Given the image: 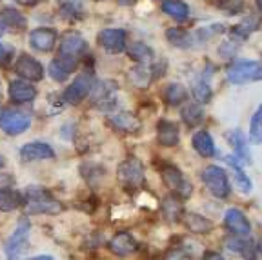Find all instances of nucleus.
<instances>
[{
  "label": "nucleus",
  "instance_id": "nucleus-1",
  "mask_svg": "<svg viewBox=\"0 0 262 260\" xmlns=\"http://www.w3.org/2000/svg\"><path fill=\"white\" fill-rule=\"evenodd\" d=\"M26 216L31 215H58L62 211V204L55 199L44 187L31 186L24 193V204H22Z\"/></svg>",
  "mask_w": 262,
  "mask_h": 260
},
{
  "label": "nucleus",
  "instance_id": "nucleus-2",
  "mask_svg": "<svg viewBox=\"0 0 262 260\" xmlns=\"http://www.w3.org/2000/svg\"><path fill=\"white\" fill-rule=\"evenodd\" d=\"M88 44L86 40L78 35V33H68L64 35L58 44V60L64 62L66 66H70L71 69L77 68L78 60L82 58V55L86 53Z\"/></svg>",
  "mask_w": 262,
  "mask_h": 260
},
{
  "label": "nucleus",
  "instance_id": "nucleus-3",
  "mask_svg": "<svg viewBox=\"0 0 262 260\" xmlns=\"http://www.w3.org/2000/svg\"><path fill=\"white\" fill-rule=\"evenodd\" d=\"M29 231H31V224L28 219H20L16 224L15 231L11 233L4 244L6 260H18L26 253L29 244Z\"/></svg>",
  "mask_w": 262,
  "mask_h": 260
},
{
  "label": "nucleus",
  "instance_id": "nucleus-4",
  "mask_svg": "<svg viewBox=\"0 0 262 260\" xmlns=\"http://www.w3.org/2000/svg\"><path fill=\"white\" fill-rule=\"evenodd\" d=\"M202 182L208 187V191L217 199H228L231 195V184L228 173L219 166H206L202 169Z\"/></svg>",
  "mask_w": 262,
  "mask_h": 260
},
{
  "label": "nucleus",
  "instance_id": "nucleus-5",
  "mask_svg": "<svg viewBox=\"0 0 262 260\" xmlns=\"http://www.w3.org/2000/svg\"><path fill=\"white\" fill-rule=\"evenodd\" d=\"M160 173H162V182L171 189L173 195H177L180 200H186L191 197L193 191L191 182L182 175V171L179 167L173 166V164H166V166H162Z\"/></svg>",
  "mask_w": 262,
  "mask_h": 260
},
{
  "label": "nucleus",
  "instance_id": "nucleus-6",
  "mask_svg": "<svg viewBox=\"0 0 262 260\" xmlns=\"http://www.w3.org/2000/svg\"><path fill=\"white\" fill-rule=\"evenodd\" d=\"M226 78L231 84H246V82L262 80V64L260 62L242 60L235 62L231 68L226 71Z\"/></svg>",
  "mask_w": 262,
  "mask_h": 260
},
{
  "label": "nucleus",
  "instance_id": "nucleus-7",
  "mask_svg": "<svg viewBox=\"0 0 262 260\" xmlns=\"http://www.w3.org/2000/svg\"><path fill=\"white\" fill-rule=\"evenodd\" d=\"M31 124V118L28 113L20 110H13V107H6L0 111V129L8 135H20Z\"/></svg>",
  "mask_w": 262,
  "mask_h": 260
},
{
  "label": "nucleus",
  "instance_id": "nucleus-8",
  "mask_svg": "<svg viewBox=\"0 0 262 260\" xmlns=\"http://www.w3.org/2000/svg\"><path fill=\"white\" fill-rule=\"evenodd\" d=\"M119 180L127 187H140L146 182V169L139 159H127L117 169Z\"/></svg>",
  "mask_w": 262,
  "mask_h": 260
},
{
  "label": "nucleus",
  "instance_id": "nucleus-9",
  "mask_svg": "<svg viewBox=\"0 0 262 260\" xmlns=\"http://www.w3.org/2000/svg\"><path fill=\"white\" fill-rule=\"evenodd\" d=\"M224 228L228 229L233 236H241V239H250L251 233V224L248 216L237 209V207H229L224 215Z\"/></svg>",
  "mask_w": 262,
  "mask_h": 260
},
{
  "label": "nucleus",
  "instance_id": "nucleus-10",
  "mask_svg": "<svg viewBox=\"0 0 262 260\" xmlns=\"http://www.w3.org/2000/svg\"><path fill=\"white\" fill-rule=\"evenodd\" d=\"M15 71L28 82H38L44 78V68H42V64L35 60L33 57H29V55H22L16 60Z\"/></svg>",
  "mask_w": 262,
  "mask_h": 260
},
{
  "label": "nucleus",
  "instance_id": "nucleus-11",
  "mask_svg": "<svg viewBox=\"0 0 262 260\" xmlns=\"http://www.w3.org/2000/svg\"><path fill=\"white\" fill-rule=\"evenodd\" d=\"M90 91H91V78L86 77V75H80V77H77L68 88H66L64 100L68 102V104L77 106V104H80V102L88 97Z\"/></svg>",
  "mask_w": 262,
  "mask_h": 260
},
{
  "label": "nucleus",
  "instance_id": "nucleus-12",
  "mask_svg": "<svg viewBox=\"0 0 262 260\" xmlns=\"http://www.w3.org/2000/svg\"><path fill=\"white\" fill-rule=\"evenodd\" d=\"M107 248H110V251L117 256H129L139 249V244H137L135 236L131 235V233L120 231L107 242Z\"/></svg>",
  "mask_w": 262,
  "mask_h": 260
},
{
  "label": "nucleus",
  "instance_id": "nucleus-13",
  "mask_svg": "<svg viewBox=\"0 0 262 260\" xmlns=\"http://www.w3.org/2000/svg\"><path fill=\"white\" fill-rule=\"evenodd\" d=\"M98 44L110 53H122L126 49V31L122 29H104L98 33Z\"/></svg>",
  "mask_w": 262,
  "mask_h": 260
},
{
  "label": "nucleus",
  "instance_id": "nucleus-14",
  "mask_svg": "<svg viewBox=\"0 0 262 260\" xmlns=\"http://www.w3.org/2000/svg\"><path fill=\"white\" fill-rule=\"evenodd\" d=\"M57 38H58L57 31L51 28H37L29 33V42H31V46L37 49V51H42V53L51 51V49L55 48V44H57Z\"/></svg>",
  "mask_w": 262,
  "mask_h": 260
},
{
  "label": "nucleus",
  "instance_id": "nucleus-15",
  "mask_svg": "<svg viewBox=\"0 0 262 260\" xmlns=\"http://www.w3.org/2000/svg\"><path fill=\"white\" fill-rule=\"evenodd\" d=\"M20 157L24 162H35V160L53 159L55 151H53V147L46 142H29V144H26V146H22Z\"/></svg>",
  "mask_w": 262,
  "mask_h": 260
},
{
  "label": "nucleus",
  "instance_id": "nucleus-16",
  "mask_svg": "<svg viewBox=\"0 0 262 260\" xmlns=\"http://www.w3.org/2000/svg\"><path fill=\"white\" fill-rule=\"evenodd\" d=\"M9 97H11V100L16 102V104H28V102L35 100L37 90H35V85H31L29 82L13 80L11 84H9Z\"/></svg>",
  "mask_w": 262,
  "mask_h": 260
},
{
  "label": "nucleus",
  "instance_id": "nucleus-17",
  "mask_svg": "<svg viewBox=\"0 0 262 260\" xmlns=\"http://www.w3.org/2000/svg\"><path fill=\"white\" fill-rule=\"evenodd\" d=\"M157 138L159 144L164 147H173L179 144V127L171 120H160L157 124Z\"/></svg>",
  "mask_w": 262,
  "mask_h": 260
},
{
  "label": "nucleus",
  "instance_id": "nucleus-18",
  "mask_svg": "<svg viewBox=\"0 0 262 260\" xmlns=\"http://www.w3.org/2000/svg\"><path fill=\"white\" fill-rule=\"evenodd\" d=\"M229 142L233 146V157L238 160L241 166L250 164V149H248V138L244 137V133L238 129L229 133Z\"/></svg>",
  "mask_w": 262,
  "mask_h": 260
},
{
  "label": "nucleus",
  "instance_id": "nucleus-19",
  "mask_svg": "<svg viewBox=\"0 0 262 260\" xmlns=\"http://www.w3.org/2000/svg\"><path fill=\"white\" fill-rule=\"evenodd\" d=\"M110 126L124 133H135L140 129V120L133 113H115L110 117Z\"/></svg>",
  "mask_w": 262,
  "mask_h": 260
},
{
  "label": "nucleus",
  "instance_id": "nucleus-20",
  "mask_svg": "<svg viewBox=\"0 0 262 260\" xmlns=\"http://www.w3.org/2000/svg\"><path fill=\"white\" fill-rule=\"evenodd\" d=\"M193 147H195V151L201 157H215L217 155V147H215V142H213L211 135L208 133V131L201 129L196 131L195 135H193Z\"/></svg>",
  "mask_w": 262,
  "mask_h": 260
},
{
  "label": "nucleus",
  "instance_id": "nucleus-21",
  "mask_svg": "<svg viewBox=\"0 0 262 260\" xmlns=\"http://www.w3.org/2000/svg\"><path fill=\"white\" fill-rule=\"evenodd\" d=\"M22 204H24V195L20 191H15L9 187H0V211H15Z\"/></svg>",
  "mask_w": 262,
  "mask_h": 260
},
{
  "label": "nucleus",
  "instance_id": "nucleus-22",
  "mask_svg": "<svg viewBox=\"0 0 262 260\" xmlns=\"http://www.w3.org/2000/svg\"><path fill=\"white\" fill-rule=\"evenodd\" d=\"M184 224L189 233L195 235H206L213 229V222L206 216L199 215V213H186L184 215Z\"/></svg>",
  "mask_w": 262,
  "mask_h": 260
},
{
  "label": "nucleus",
  "instance_id": "nucleus-23",
  "mask_svg": "<svg viewBox=\"0 0 262 260\" xmlns=\"http://www.w3.org/2000/svg\"><path fill=\"white\" fill-rule=\"evenodd\" d=\"M160 207H162L164 216L168 220H171V222H179L180 216L184 215V207H182V202H180V199L177 195L164 197Z\"/></svg>",
  "mask_w": 262,
  "mask_h": 260
},
{
  "label": "nucleus",
  "instance_id": "nucleus-24",
  "mask_svg": "<svg viewBox=\"0 0 262 260\" xmlns=\"http://www.w3.org/2000/svg\"><path fill=\"white\" fill-rule=\"evenodd\" d=\"M162 11L175 18L177 22H184L189 16V8L182 0H164L162 2Z\"/></svg>",
  "mask_w": 262,
  "mask_h": 260
},
{
  "label": "nucleus",
  "instance_id": "nucleus-25",
  "mask_svg": "<svg viewBox=\"0 0 262 260\" xmlns=\"http://www.w3.org/2000/svg\"><path fill=\"white\" fill-rule=\"evenodd\" d=\"M180 117L184 120V124L188 127H196L201 126L202 120H204V111L199 104H188L184 110L180 111Z\"/></svg>",
  "mask_w": 262,
  "mask_h": 260
},
{
  "label": "nucleus",
  "instance_id": "nucleus-26",
  "mask_svg": "<svg viewBox=\"0 0 262 260\" xmlns=\"http://www.w3.org/2000/svg\"><path fill=\"white\" fill-rule=\"evenodd\" d=\"M129 80L137 85V88H147L149 82L153 80L151 69L147 68L146 64H139L135 68L129 69Z\"/></svg>",
  "mask_w": 262,
  "mask_h": 260
},
{
  "label": "nucleus",
  "instance_id": "nucleus-27",
  "mask_svg": "<svg viewBox=\"0 0 262 260\" xmlns=\"http://www.w3.org/2000/svg\"><path fill=\"white\" fill-rule=\"evenodd\" d=\"M127 55H129L133 60L139 62V64H146V62L151 60L153 49L144 44V42H131L129 48H127Z\"/></svg>",
  "mask_w": 262,
  "mask_h": 260
},
{
  "label": "nucleus",
  "instance_id": "nucleus-28",
  "mask_svg": "<svg viewBox=\"0 0 262 260\" xmlns=\"http://www.w3.org/2000/svg\"><path fill=\"white\" fill-rule=\"evenodd\" d=\"M164 98L169 106H180L182 102L188 98V91H186L184 85L180 84H169L166 90H164Z\"/></svg>",
  "mask_w": 262,
  "mask_h": 260
},
{
  "label": "nucleus",
  "instance_id": "nucleus-29",
  "mask_svg": "<svg viewBox=\"0 0 262 260\" xmlns=\"http://www.w3.org/2000/svg\"><path fill=\"white\" fill-rule=\"evenodd\" d=\"M193 98H195V102L201 106V104H208L209 100H211V88H209V80L204 77H201L199 80L195 82V85H193Z\"/></svg>",
  "mask_w": 262,
  "mask_h": 260
},
{
  "label": "nucleus",
  "instance_id": "nucleus-30",
  "mask_svg": "<svg viewBox=\"0 0 262 260\" xmlns=\"http://www.w3.org/2000/svg\"><path fill=\"white\" fill-rule=\"evenodd\" d=\"M229 166H231V169H233V180H235V186L238 187V191L244 193V195L251 193L253 184H251V180L248 179V175L244 173L242 166H237V164H229Z\"/></svg>",
  "mask_w": 262,
  "mask_h": 260
},
{
  "label": "nucleus",
  "instance_id": "nucleus-31",
  "mask_svg": "<svg viewBox=\"0 0 262 260\" xmlns=\"http://www.w3.org/2000/svg\"><path fill=\"white\" fill-rule=\"evenodd\" d=\"M93 102L98 104V106L102 107L106 104H111L113 102V88L106 82H100V84L95 85V91H93Z\"/></svg>",
  "mask_w": 262,
  "mask_h": 260
},
{
  "label": "nucleus",
  "instance_id": "nucleus-32",
  "mask_svg": "<svg viewBox=\"0 0 262 260\" xmlns=\"http://www.w3.org/2000/svg\"><path fill=\"white\" fill-rule=\"evenodd\" d=\"M166 37H168V40L171 42L173 46H179V48H189V46H191V35H189L186 29L171 28V29H168Z\"/></svg>",
  "mask_w": 262,
  "mask_h": 260
},
{
  "label": "nucleus",
  "instance_id": "nucleus-33",
  "mask_svg": "<svg viewBox=\"0 0 262 260\" xmlns=\"http://www.w3.org/2000/svg\"><path fill=\"white\" fill-rule=\"evenodd\" d=\"M71 71H73V69H71L70 66H66L64 62H60L58 58H57V60L51 62V64H49V68H48L49 77L53 78L55 82H64V80H68V77L71 75Z\"/></svg>",
  "mask_w": 262,
  "mask_h": 260
},
{
  "label": "nucleus",
  "instance_id": "nucleus-34",
  "mask_svg": "<svg viewBox=\"0 0 262 260\" xmlns=\"http://www.w3.org/2000/svg\"><path fill=\"white\" fill-rule=\"evenodd\" d=\"M213 4L224 13H228V15H238L244 9L242 0H213Z\"/></svg>",
  "mask_w": 262,
  "mask_h": 260
},
{
  "label": "nucleus",
  "instance_id": "nucleus-35",
  "mask_svg": "<svg viewBox=\"0 0 262 260\" xmlns=\"http://www.w3.org/2000/svg\"><path fill=\"white\" fill-rule=\"evenodd\" d=\"M2 18H4L6 26H15V28H18V29L26 28V18L18 11H15V9H6Z\"/></svg>",
  "mask_w": 262,
  "mask_h": 260
},
{
  "label": "nucleus",
  "instance_id": "nucleus-36",
  "mask_svg": "<svg viewBox=\"0 0 262 260\" xmlns=\"http://www.w3.org/2000/svg\"><path fill=\"white\" fill-rule=\"evenodd\" d=\"M238 255L242 256V260H257L258 258V244L255 242V240L246 239L244 246H242Z\"/></svg>",
  "mask_w": 262,
  "mask_h": 260
},
{
  "label": "nucleus",
  "instance_id": "nucleus-37",
  "mask_svg": "<svg viewBox=\"0 0 262 260\" xmlns=\"http://www.w3.org/2000/svg\"><path fill=\"white\" fill-rule=\"evenodd\" d=\"M250 140L251 144H262V118L253 115L250 122Z\"/></svg>",
  "mask_w": 262,
  "mask_h": 260
},
{
  "label": "nucleus",
  "instance_id": "nucleus-38",
  "mask_svg": "<svg viewBox=\"0 0 262 260\" xmlns=\"http://www.w3.org/2000/svg\"><path fill=\"white\" fill-rule=\"evenodd\" d=\"M62 4V15L75 16L82 13V0H58Z\"/></svg>",
  "mask_w": 262,
  "mask_h": 260
},
{
  "label": "nucleus",
  "instance_id": "nucleus-39",
  "mask_svg": "<svg viewBox=\"0 0 262 260\" xmlns=\"http://www.w3.org/2000/svg\"><path fill=\"white\" fill-rule=\"evenodd\" d=\"M255 28H257V20L250 16V18H248L246 22H242V24L235 26L233 33H235V35H238L241 38H246V37H250V33L253 31Z\"/></svg>",
  "mask_w": 262,
  "mask_h": 260
},
{
  "label": "nucleus",
  "instance_id": "nucleus-40",
  "mask_svg": "<svg viewBox=\"0 0 262 260\" xmlns=\"http://www.w3.org/2000/svg\"><path fill=\"white\" fill-rule=\"evenodd\" d=\"M244 240L246 239H241V236H228V239L224 240V246H226V249L228 251H231V253H241V249H242V246H244Z\"/></svg>",
  "mask_w": 262,
  "mask_h": 260
},
{
  "label": "nucleus",
  "instance_id": "nucleus-41",
  "mask_svg": "<svg viewBox=\"0 0 262 260\" xmlns=\"http://www.w3.org/2000/svg\"><path fill=\"white\" fill-rule=\"evenodd\" d=\"M202 260H226V258L222 255H219L217 251H206L202 255Z\"/></svg>",
  "mask_w": 262,
  "mask_h": 260
},
{
  "label": "nucleus",
  "instance_id": "nucleus-42",
  "mask_svg": "<svg viewBox=\"0 0 262 260\" xmlns=\"http://www.w3.org/2000/svg\"><path fill=\"white\" fill-rule=\"evenodd\" d=\"M16 2L24 6H35V4H38V2H42V0H16Z\"/></svg>",
  "mask_w": 262,
  "mask_h": 260
},
{
  "label": "nucleus",
  "instance_id": "nucleus-43",
  "mask_svg": "<svg viewBox=\"0 0 262 260\" xmlns=\"http://www.w3.org/2000/svg\"><path fill=\"white\" fill-rule=\"evenodd\" d=\"M26 260H55L51 255H38V256H31V258H26Z\"/></svg>",
  "mask_w": 262,
  "mask_h": 260
},
{
  "label": "nucleus",
  "instance_id": "nucleus-44",
  "mask_svg": "<svg viewBox=\"0 0 262 260\" xmlns=\"http://www.w3.org/2000/svg\"><path fill=\"white\" fill-rule=\"evenodd\" d=\"M133 2H137V0H119V4H122V6H129V4H133Z\"/></svg>",
  "mask_w": 262,
  "mask_h": 260
},
{
  "label": "nucleus",
  "instance_id": "nucleus-45",
  "mask_svg": "<svg viewBox=\"0 0 262 260\" xmlns=\"http://www.w3.org/2000/svg\"><path fill=\"white\" fill-rule=\"evenodd\" d=\"M6 57V53H4V48H2V44H0V60Z\"/></svg>",
  "mask_w": 262,
  "mask_h": 260
},
{
  "label": "nucleus",
  "instance_id": "nucleus-46",
  "mask_svg": "<svg viewBox=\"0 0 262 260\" xmlns=\"http://www.w3.org/2000/svg\"><path fill=\"white\" fill-rule=\"evenodd\" d=\"M255 115H257V117H260V118H262V106H260V107H258V110H257V111H255Z\"/></svg>",
  "mask_w": 262,
  "mask_h": 260
},
{
  "label": "nucleus",
  "instance_id": "nucleus-47",
  "mask_svg": "<svg viewBox=\"0 0 262 260\" xmlns=\"http://www.w3.org/2000/svg\"><path fill=\"white\" fill-rule=\"evenodd\" d=\"M162 260H180L179 256H166V258H162Z\"/></svg>",
  "mask_w": 262,
  "mask_h": 260
},
{
  "label": "nucleus",
  "instance_id": "nucleus-48",
  "mask_svg": "<svg viewBox=\"0 0 262 260\" xmlns=\"http://www.w3.org/2000/svg\"><path fill=\"white\" fill-rule=\"evenodd\" d=\"M257 8L260 9V13H262V0H257Z\"/></svg>",
  "mask_w": 262,
  "mask_h": 260
},
{
  "label": "nucleus",
  "instance_id": "nucleus-49",
  "mask_svg": "<svg viewBox=\"0 0 262 260\" xmlns=\"http://www.w3.org/2000/svg\"><path fill=\"white\" fill-rule=\"evenodd\" d=\"M4 166V157H0V167Z\"/></svg>",
  "mask_w": 262,
  "mask_h": 260
}]
</instances>
